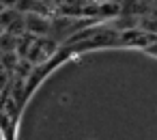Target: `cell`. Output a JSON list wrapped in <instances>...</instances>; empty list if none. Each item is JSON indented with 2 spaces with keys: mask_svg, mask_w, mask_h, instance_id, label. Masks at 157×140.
I'll return each mask as SVG.
<instances>
[{
  "mask_svg": "<svg viewBox=\"0 0 157 140\" xmlns=\"http://www.w3.org/2000/svg\"><path fill=\"white\" fill-rule=\"evenodd\" d=\"M24 28H26V35L45 37L52 33V20L41 11H30V13H24Z\"/></svg>",
  "mask_w": 157,
  "mask_h": 140,
  "instance_id": "obj_1",
  "label": "cell"
},
{
  "mask_svg": "<svg viewBox=\"0 0 157 140\" xmlns=\"http://www.w3.org/2000/svg\"><path fill=\"white\" fill-rule=\"evenodd\" d=\"M24 13H20L17 9H2L0 11V28L2 30H9Z\"/></svg>",
  "mask_w": 157,
  "mask_h": 140,
  "instance_id": "obj_2",
  "label": "cell"
},
{
  "mask_svg": "<svg viewBox=\"0 0 157 140\" xmlns=\"http://www.w3.org/2000/svg\"><path fill=\"white\" fill-rule=\"evenodd\" d=\"M0 5H2L5 9H15L17 7V0H0Z\"/></svg>",
  "mask_w": 157,
  "mask_h": 140,
  "instance_id": "obj_3",
  "label": "cell"
},
{
  "mask_svg": "<svg viewBox=\"0 0 157 140\" xmlns=\"http://www.w3.org/2000/svg\"><path fill=\"white\" fill-rule=\"evenodd\" d=\"M97 2H121V0H97Z\"/></svg>",
  "mask_w": 157,
  "mask_h": 140,
  "instance_id": "obj_4",
  "label": "cell"
},
{
  "mask_svg": "<svg viewBox=\"0 0 157 140\" xmlns=\"http://www.w3.org/2000/svg\"><path fill=\"white\" fill-rule=\"evenodd\" d=\"M2 9H5V7H2V5H0V11H2Z\"/></svg>",
  "mask_w": 157,
  "mask_h": 140,
  "instance_id": "obj_5",
  "label": "cell"
},
{
  "mask_svg": "<svg viewBox=\"0 0 157 140\" xmlns=\"http://www.w3.org/2000/svg\"><path fill=\"white\" fill-rule=\"evenodd\" d=\"M155 5H157V0H155Z\"/></svg>",
  "mask_w": 157,
  "mask_h": 140,
  "instance_id": "obj_6",
  "label": "cell"
}]
</instances>
